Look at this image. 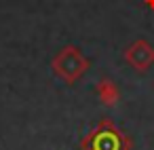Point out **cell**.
I'll return each mask as SVG.
<instances>
[{
  "label": "cell",
  "mask_w": 154,
  "mask_h": 150,
  "mask_svg": "<svg viewBox=\"0 0 154 150\" xmlns=\"http://www.w3.org/2000/svg\"><path fill=\"white\" fill-rule=\"evenodd\" d=\"M97 95H99V99H101L106 106H114V104L118 102L120 91H118V87L114 85V80L101 78V80L97 83Z\"/></svg>",
  "instance_id": "4"
},
{
  "label": "cell",
  "mask_w": 154,
  "mask_h": 150,
  "mask_svg": "<svg viewBox=\"0 0 154 150\" xmlns=\"http://www.w3.org/2000/svg\"><path fill=\"white\" fill-rule=\"evenodd\" d=\"M91 150H122L118 133L112 127H108V131H101V127H99V131L93 133Z\"/></svg>",
  "instance_id": "3"
},
{
  "label": "cell",
  "mask_w": 154,
  "mask_h": 150,
  "mask_svg": "<svg viewBox=\"0 0 154 150\" xmlns=\"http://www.w3.org/2000/svg\"><path fill=\"white\" fill-rule=\"evenodd\" d=\"M125 59L133 70L139 72H148L154 66V47L148 40H135L127 47L125 51Z\"/></svg>",
  "instance_id": "2"
},
{
  "label": "cell",
  "mask_w": 154,
  "mask_h": 150,
  "mask_svg": "<svg viewBox=\"0 0 154 150\" xmlns=\"http://www.w3.org/2000/svg\"><path fill=\"white\" fill-rule=\"evenodd\" d=\"M146 5H148L150 9H154V0H146Z\"/></svg>",
  "instance_id": "5"
},
{
  "label": "cell",
  "mask_w": 154,
  "mask_h": 150,
  "mask_svg": "<svg viewBox=\"0 0 154 150\" xmlns=\"http://www.w3.org/2000/svg\"><path fill=\"white\" fill-rule=\"evenodd\" d=\"M89 66H91V61L82 55V51L78 47H63L51 61L55 76L61 78L66 85H74L76 80H80L85 76V72L89 70Z\"/></svg>",
  "instance_id": "1"
}]
</instances>
